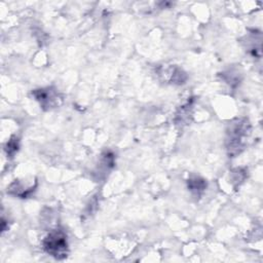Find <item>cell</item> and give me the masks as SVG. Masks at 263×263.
<instances>
[{
    "instance_id": "6da1fadb",
    "label": "cell",
    "mask_w": 263,
    "mask_h": 263,
    "mask_svg": "<svg viewBox=\"0 0 263 263\" xmlns=\"http://www.w3.org/2000/svg\"><path fill=\"white\" fill-rule=\"evenodd\" d=\"M250 123L247 119H237L230 123L227 130V149L229 155H236L245 147L246 140L250 135Z\"/></svg>"
},
{
    "instance_id": "7a4b0ae2",
    "label": "cell",
    "mask_w": 263,
    "mask_h": 263,
    "mask_svg": "<svg viewBox=\"0 0 263 263\" xmlns=\"http://www.w3.org/2000/svg\"><path fill=\"white\" fill-rule=\"evenodd\" d=\"M44 251L51 257L62 260L68 256L69 248L66 233L61 229L50 231L42 241Z\"/></svg>"
},
{
    "instance_id": "3957f363",
    "label": "cell",
    "mask_w": 263,
    "mask_h": 263,
    "mask_svg": "<svg viewBox=\"0 0 263 263\" xmlns=\"http://www.w3.org/2000/svg\"><path fill=\"white\" fill-rule=\"evenodd\" d=\"M33 96L40 103L42 108H46L48 110L55 108L61 104V98L58 91L52 87L36 89L33 91Z\"/></svg>"
},
{
    "instance_id": "277c9868",
    "label": "cell",
    "mask_w": 263,
    "mask_h": 263,
    "mask_svg": "<svg viewBox=\"0 0 263 263\" xmlns=\"http://www.w3.org/2000/svg\"><path fill=\"white\" fill-rule=\"evenodd\" d=\"M188 187L192 192L199 194L200 192L203 191V189L205 187V183H204V180L194 177L193 179H190L188 181Z\"/></svg>"
}]
</instances>
